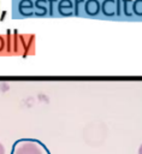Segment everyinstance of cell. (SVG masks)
<instances>
[{"label": "cell", "instance_id": "obj_1", "mask_svg": "<svg viewBox=\"0 0 142 154\" xmlns=\"http://www.w3.org/2000/svg\"><path fill=\"white\" fill-rule=\"evenodd\" d=\"M11 154H51V152L40 140L19 138L13 142Z\"/></svg>", "mask_w": 142, "mask_h": 154}, {"label": "cell", "instance_id": "obj_2", "mask_svg": "<svg viewBox=\"0 0 142 154\" xmlns=\"http://www.w3.org/2000/svg\"><path fill=\"white\" fill-rule=\"evenodd\" d=\"M57 11L63 17H70L75 14V4L72 0H60L57 4Z\"/></svg>", "mask_w": 142, "mask_h": 154}, {"label": "cell", "instance_id": "obj_3", "mask_svg": "<svg viewBox=\"0 0 142 154\" xmlns=\"http://www.w3.org/2000/svg\"><path fill=\"white\" fill-rule=\"evenodd\" d=\"M17 8L22 17H31L35 14V6L32 0H19Z\"/></svg>", "mask_w": 142, "mask_h": 154}, {"label": "cell", "instance_id": "obj_4", "mask_svg": "<svg viewBox=\"0 0 142 154\" xmlns=\"http://www.w3.org/2000/svg\"><path fill=\"white\" fill-rule=\"evenodd\" d=\"M101 11V2L99 0H85L83 12L89 17H96L99 16Z\"/></svg>", "mask_w": 142, "mask_h": 154}, {"label": "cell", "instance_id": "obj_5", "mask_svg": "<svg viewBox=\"0 0 142 154\" xmlns=\"http://www.w3.org/2000/svg\"><path fill=\"white\" fill-rule=\"evenodd\" d=\"M101 12L106 17H113L117 14V1L114 0H102Z\"/></svg>", "mask_w": 142, "mask_h": 154}, {"label": "cell", "instance_id": "obj_6", "mask_svg": "<svg viewBox=\"0 0 142 154\" xmlns=\"http://www.w3.org/2000/svg\"><path fill=\"white\" fill-rule=\"evenodd\" d=\"M35 16L45 17L49 10V1L48 0H35Z\"/></svg>", "mask_w": 142, "mask_h": 154}, {"label": "cell", "instance_id": "obj_7", "mask_svg": "<svg viewBox=\"0 0 142 154\" xmlns=\"http://www.w3.org/2000/svg\"><path fill=\"white\" fill-rule=\"evenodd\" d=\"M132 0H123V11H124V14L126 17H131L134 16V12H132Z\"/></svg>", "mask_w": 142, "mask_h": 154}, {"label": "cell", "instance_id": "obj_8", "mask_svg": "<svg viewBox=\"0 0 142 154\" xmlns=\"http://www.w3.org/2000/svg\"><path fill=\"white\" fill-rule=\"evenodd\" d=\"M132 12L137 17H142V0H135L132 2Z\"/></svg>", "mask_w": 142, "mask_h": 154}, {"label": "cell", "instance_id": "obj_9", "mask_svg": "<svg viewBox=\"0 0 142 154\" xmlns=\"http://www.w3.org/2000/svg\"><path fill=\"white\" fill-rule=\"evenodd\" d=\"M85 0H75V14L81 16V12H83Z\"/></svg>", "mask_w": 142, "mask_h": 154}, {"label": "cell", "instance_id": "obj_10", "mask_svg": "<svg viewBox=\"0 0 142 154\" xmlns=\"http://www.w3.org/2000/svg\"><path fill=\"white\" fill-rule=\"evenodd\" d=\"M0 154H6V152H5V147H4V144L0 142Z\"/></svg>", "mask_w": 142, "mask_h": 154}, {"label": "cell", "instance_id": "obj_11", "mask_svg": "<svg viewBox=\"0 0 142 154\" xmlns=\"http://www.w3.org/2000/svg\"><path fill=\"white\" fill-rule=\"evenodd\" d=\"M4 43H5V42H4V38L0 36V52H1L2 48H4Z\"/></svg>", "mask_w": 142, "mask_h": 154}, {"label": "cell", "instance_id": "obj_12", "mask_svg": "<svg viewBox=\"0 0 142 154\" xmlns=\"http://www.w3.org/2000/svg\"><path fill=\"white\" fill-rule=\"evenodd\" d=\"M138 154H142V144H141L140 148H138Z\"/></svg>", "mask_w": 142, "mask_h": 154}]
</instances>
